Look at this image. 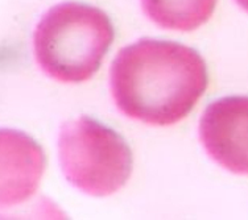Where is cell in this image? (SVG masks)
I'll return each mask as SVG.
<instances>
[{
  "instance_id": "obj_4",
  "label": "cell",
  "mask_w": 248,
  "mask_h": 220,
  "mask_svg": "<svg viewBox=\"0 0 248 220\" xmlns=\"http://www.w3.org/2000/svg\"><path fill=\"white\" fill-rule=\"evenodd\" d=\"M200 137L215 162L248 176V96H227L211 103L201 117Z\"/></svg>"
},
{
  "instance_id": "obj_2",
  "label": "cell",
  "mask_w": 248,
  "mask_h": 220,
  "mask_svg": "<svg viewBox=\"0 0 248 220\" xmlns=\"http://www.w3.org/2000/svg\"><path fill=\"white\" fill-rule=\"evenodd\" d=\"M114 37V27L103 11L62 3L44 15L34 29V57L53 79L81 83L99 70Z\"/></svg>"
},
{
  "instance_id": "obj_3",
  "label": "cell",
  "mask_w": 248,
  "mask_h": 220,
  "mask_svg": "<svg viewBox=\"0 0 248 220\" xmlns=\"http://www.w3.org/2000/svg\"><path fill=\"white\" fill-rule=\"evenodd\" d=\"M58 152L67 181L89 195L119 191L132 173V152L123 137L89 116L63 124Z\"/></svg>"
},
{
  "instance_id": "obj_1",
  "label": "cell",
  "mask_w": 248,
  "mask_h": 220,
  "mask_svg": "<svg viewBox=\"0 0 248 220\" xmlns=\"http://www.w3.org/2000/svg\"><path fill=\"white\" fill-rule=\"evenodd\" d=\"M205 59L194 49L141 39L118 53L111 94L124 115L149 125H172L189 115L207 87Z\"/></svg>"
},
{
  "instance_id": "obj_6",
  "label": "cell",
  "mask_w": 248,
  "mask_h": 220,
  "mask_svg": "<svg viewBox=\"0 0 248 220\" xmlns=\"http://www.w3.org/2000/svg\"><path fill=\"white\" fill-rule=\"evenodd\" d=\"M141 5L158 27L189 32L210 20L217 0H141Z\"/></svg>"
},
{
  "instance_id": "obj_7",
  "label": "cell",
  "mask_w": 248,
  "mask_h": 220,
  "mask_svg": "<svg viewBox=\"0 0 248 220\" xmlns=\"http://www.w3.org/2000/svg\"><path fill=\"white\" fill-rule=\"evenodd\" d=\"M235 1H236L244 11H247L248 12V0H235Z\"/></svg>"
},
{
  "instance_id": "obj_5",
  "label": "cell",
  "mask_w": 248,
  "mask_h": 220,
  "mask_svg": "<svg viewBox=\"0 0 248 220\" xmlns=\"http://www.w3.org/2000/svg\"><path fill=\"white\" fill-rule=\"evenodd\" d=\"M45 165L36 141L19 131H1V206L12 207L33 196Z\"/></svg>"
}]
</instances>
